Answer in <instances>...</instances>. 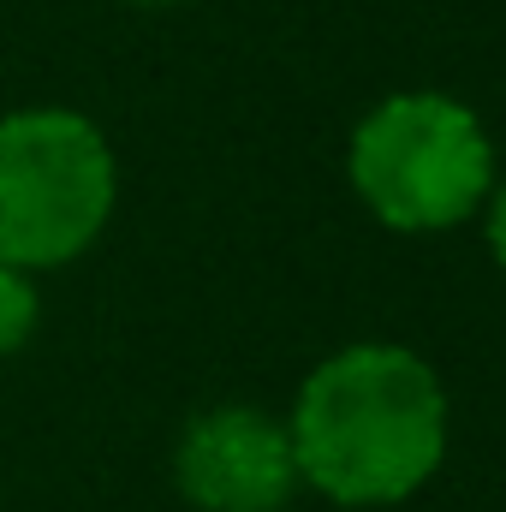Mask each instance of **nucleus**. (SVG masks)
Segmentation results:
<instances>
[{"mask_svg": "<svg viewBox=\"0 0 506 512\" xmlns=\"http://www.w3.org/2000/svg\"><path fill=\"white\" fill-rule=\"evenodd\" d=\"M286 435L298 483L334 507H399L447 459V387L411 346L358 340L304 376Z\"/></svg>", "mask_w": 506, "mask_h": 512, "instance_id": "nucleus-1", "label": "nucleus"}, {"mask_svg": "<svg viewBox=\"0 0 506 512\" xmlns=\"http://www.w3.org/2000/svg\"><path fill=\"white\" fill-rule=\"evenodd\" d=\"M346 173L381 227L453 233L495 191V143L459 96L399 90L358 120Z\"/></svg>", "mask_w": 506, "mask_h": 512, "instance_id": "nucleus-2", "label": "nucleus"}, {"mask_svg": "<svg viewBox=\"0 0 506 512\" xmlns=\"http://www.w3.org/2000/svg\"><path fill=\"white\" fill-rule=\"evenodd\" d=\"M120 197V167L96 120L72 108H24L0 120V262L60 268L84 256Z\"/></svg>", "mask_w": 506, "mask_h": 512, "instance_id": "nucleus-3", "label": "nucleus"}, {"mask_svg": "<svg viewBox=\"0 0 506 512\" xmlns=\"http://www.w3.org/2000/svg\"><path fill=\"white\" fill-rule=\"evenodd\" d=\"M173 483L197 512H280L298 489L292 435L256 405H215L185 423Z\"/></svg>", "mask_w": 506, "mask_h": 512, "instance_id": "nucleus-4", "label": "nucleus"}, {"mask_svg": "<svg viewBox=\"0 0 506 512\" xmlns=\"http://www.w3.org/2000/svg\"><path fill=\"white\" fill-rule=\"evenodd\" d=\"M30 328H36V286H30L24 268L0 262V358L18 352L30 340Z\"/></svg>", "mask_w": 506, "mask_h": 512, "instance_id": "nucleus-5", "label": "nucleus"}, {"mask_svg": "<svg viewBox=\"0 0 506 512\" xmlns=\"http://www.w3.org/2000/svg\"><path fill=\"white\" fill-rule=\"evenodd\" d=\"M483 233H489V256L506 268V179H495V191L483 203Z\"/></svg>", "mask_w": 506, "mask_h": 512, "instance_id": "nucleus-6", "label": "nucleus"}, {"mask_svg": "<svg viewBox=\"0 0 506 512\" xmlns=\"http://www.w3.org/2000/svg\"><path fill=\"white\" fill-rule=\"evenodd\" d=\"M126 6H185V0H126Z\"/></svg>", "mask_w": 506, "mask_h": 512, "instance_id": "nucleus-7", "label": "nucleus"}]
</instances>
